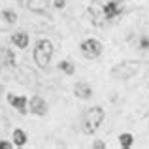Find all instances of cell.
I'll use <instances>...</instances> for the list:
<instances>
[{"label":"cell","instance_id":"obj_8","mask_svg":"<svg viewBox=\"0 0 149 149\" xmlns=\"http://www.w3.org/2000/svg\"><path fill=\"white\" fill-rule=\"evenodd\" d=\"M8 102L13 106L15 109H19V113H26V98L25 96H13V95H8Z\"/></svg>","mask_w":149,"mask_h":149},{"label":"cell","instance_id":"obj_17","mask_svg":"<svg viewBox=\"0 0 149 149\" xmlns=\"http://www.w3.org/2000/svg\"><path fill=\"white\" fill-rule=\"evenodd\" d=\"M55 8L62 10V8H64V0H55Z\"/></svg>","mask_w":149,"mask_h":149},{"label":"cell","instance_id":"obj_1","mask_svg":"<svg viewBox=\"0 0 149 149\" xmlns=\"http://www.w3.org/2000/svg\"><path fill=\"white\" fill-rule=\"evenodd\" d=\"M104 109L100 108V106H95V108H89L85 109L83 113V132L85 134H93V132H96V128L102 125V121H104Z\"/></svg>","mask_w":149,"mask_h":149},{"label":"cell","instance_id":"obj_16","mask_svg":"<svg viewBox=\"0 0 149 149\" xmlns=\"http://www.w3.org/2000/svg\"><path fill=\"white\" fill-rule=\"evenodd\" d=\"M93 147H95V149H104L106 143L104 142H95V143H93Z\"/></svg>","mask_w":149,"mask_h":149},{"label":"cell","instance_id":"obj_14","mask_svg":"<svg viewBox=\"0 0 149 149\" xmlns=\"http://www.w3.org/2000/svg\"><path fill=\"white\" fill-rule=\"evenodd\" d=\"M2 17L6 19L10 25H13L15 21H17V15H15V11H11V10H6V11H2Z\"/></svg>","mask_w":149,"mask_h":149},{"label":"cell","instance_id":"obj_11","mask_svg":"<svg viewBox=\"0 0 149 149\" xmlns=\"http://www.w3.org/2000/svg\"><path fill=\"white\" fill-rule=\"evenodd\" d=\"M13 143L15 146H25L26 143V134L21 130V128H17V130L13 132Z\"/></svg>","mask_w":149,"mask_h":149},{"label":"cell","instance_id":"obj_15","mask_svg":"<svg viewBox=\"0 0 149 149\" xmlns=\"http://www.w3.org/2000/svg\"><path fill=\"white\" fill-rule=\"evenodd\" d=\"M138 47H140V49H143V51H146V49L149 47V38H147V36H142V38H140Z\"/></svg>","mask_w":149,"mask_h":149},{"label":"cell","instance_id":"obj_5","mask_svg":"<svg viewBox=\"0 0 149 149\" xmlns=\"http://www.w3.org/2000/svg\"><path fill=\"white\" fill-rule=\"evenodd\" d=\"M79 49H81V53H83V57L96 58L102 53V44L98 40H95V38H89V40H85L83 44L79 45Z\"/></svg>","mask_w":149,"mask_h":149},{"label":"cell","instance_id":"obj_3","mask_svg":"<svg viewBox=\"0 0 149 149\" xmlns=\"http://www.w3.org/2000/svg\"><path fill=\"white\" fill-rule=\"evenodd\" d=\"M100 17L106 19V21H111L113 17L123 13V0H104L100 2Z\"/></svg>","mask_w":149,"mask_h":149},{"label":"cell","instance_id":"obj_6","mask_svg":"<svg viewBox=\"0 0 149 149\" xmlns=\"http://www.w3.org/2000/svg\"><path fill=\"white\" fill-rule=\"evenodd\" d=\"M30 113H34V115H45V113H47V104H45V100L40 98V96H32V98H30Z\"/></svg>","mask_w":149,"mask_h":149},{"label":"cell","instance_id":"obj_9","mask_svg":"<svg viewBox=\"0 0 149 149\" xmlns=\"http://www.w3.org/2000/svg\"><path fill=\"white\" fill-rule=\"evenodd\" d=\"M49 4V0H26V8H29L30 11H44L45 6Z\"/></svg>","mask_w":149,"mask_h":149},{"label":"cell","instance_id":"obj_7","mask_svg":"<svg viewBox=\"0 0 149 149\" xmlns=\"http://www.w3.org/2000/svg\"><path fill=\"white\" fill-rule=\"evenodd\" d=\"M74 93H76L77 98H89V96H93L91 85L85 83V81H79V83H76V87H74Z\"/></svg>","mask_w":149,"mask_h":149},{"label":"cell","instance_id":"obj_13","mask_svg":"<svg viewBox=\"0 0 149 149\" xmlns=\"http://www.w3.org/2000/svg\"><path fill=\"white\" fill-rule=\"evenodd\" d=\"M132 142H134V138H132V134H128V132H125V134L119 136V143H121L123 147H130Z\"/></svg>","mask_w":149,"mask_h":149},{"label":"cell","instance_id":"obj_4","mask_svg":"<svg viewBox=\"0 0 149 149\" xmlns=\"http://www.w3.org/2000/svg\"><path fill=\"white\" fill-rule=\"evenodd\" d=\"M138 62L130 61V62H123V64H117L113 66L111 70V76L115 77V79H128V77H132L136 72H138Z\"/></svg>","mask_w":149,"mask_h":149},{"label":"cell","instance_id":"obj_2","mask_svg":"<svg viewBox=\"0 0 149 149\" xmlns=\"http://www.w3.org/2000/svg\"><path fill=\"white\" fill-rule=\"evenodd\" d=\"M51 57H53V45H51L49 40H40L36 44V49H34V61L40 68H45L49 64Z\"/></svg>","mask_w":149,"mask_h":149},{"label":"cell","instance_id":"obj_12","mask_svg":"<svg viewBox=\"0 0 149 149\" xmlns=\"http://www.w3.org/2000/svg\"><path fill=\"white\" fill-rule=\"evenodd\" d=\"M58 70H62V72L68 74V76H72V74L76 72L74 64H72V62H68V61H61V62H58Z\"/></svg>","mask_w":149,"mask_h":149},{"label":"cell","instance_id":"obj_10","mask_svg":"<svg viewBox=\"0 0 149 149\" xmlns=\"http://www.w3.org/2000/svg\"><path fill=\"white\" fill-rule=\"evenodd\" d=\"M11 42H13L17 47L25 49L26 45H29V36H26L25 32H17V34H13V36H11Z\"/></svg>","mask_w":149,"mask_h":149},{"label":"cell","instance_id":"obj_18","mask_svg":"<svg viewBox=\"0 0 149 149\" xmlns=\"http://www.w3.org/2000/svg\"><path fill=\"white\" fill-rule=\"evenodd\" d=\"M11 147V143H8V142H0V149H10Z\"/></svg>","mask_w":149,"mask_h":149}]
</instances>
